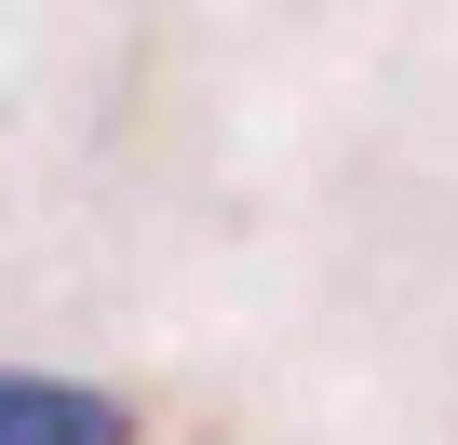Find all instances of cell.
Here are the masks:
<instances>
[{"instance_id":"obj_1","label":"cell","mask_w":458,"mask_h":445,"mask_svg":"<svg viewBox=\"0 0 458 445\" xmlns=\"http://www.w3.org/2000/svg\"><path fill=\"white\" fill-rule=\"evenodd\" d=\"M0 445H135V418L81 378H0Z\"/></svg>"}]
</instances>
